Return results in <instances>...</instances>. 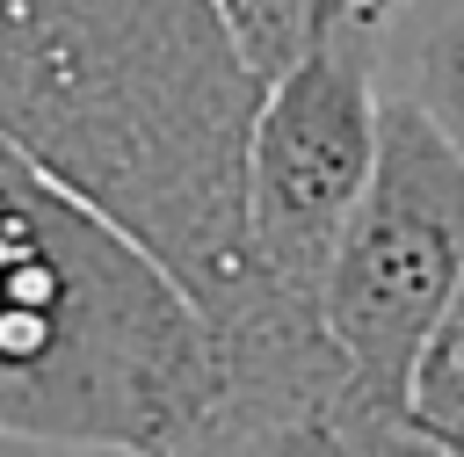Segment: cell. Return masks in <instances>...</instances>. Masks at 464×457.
<instances>
[{
    "label": "cell",
    "mask_w": 464,
    "mask_h": 457,
    "mask_svg": "<svg viewBox=\"0 0 464 457\" xmlns=\"http://www.w3.org/2000/svg\"><path fill=\"white\" fill-rule=\"evenodd\" d=\"M261 73L210 0H0V138L116 218L239 348L319 297L246 247V123Z\"/></svg>",
    "instance_id": "obj_1"
},
{
    "label": "cell",
    "mask_w": 464,
    "mask_h": 457,
    "mask_svg": "<svg viewBox=\"0 0 464 457\" xmlns=\"http://www.w3.org/2000/svg\"><path fill=\"white\" fill-rule=\"evenodd\" d=\"M0 442L218 450L196 297L87 196L0 138Z\"/></svg>",
    "instance_id": "obj_2"
},
{
    "label": "cell",
    "mask_w": 464,
    "mask_h": 457,
    "mask_svg": "<svg viewBox=\"0 0 464 457\" xmlns=\"http://www.w3.org/2000/svg\"><path fill=\"white\" fill-rule=\"evenodd\" d=\"M457 268H464V152L435 131V116L406 87L384 80L377 167L319 276V319L348 355L355 384L370 392V406L392 413L406 442H413L406 384Z\"/></svg>",
    "instance_id": "obj_3"
},
{
    "label": "cell",
    "mask_w": 464,
    "mask_h": 457,
    "mask_svg": "<svg viewBox=\"0 0 464 457\" xmlns=\"http://www.w3.org/2000/svg\"><path fill=\"white\" fill-rule=\"evenodd\" d=\"M377 109H384V36L326 29L283 73L261 80L246 123V247L283 283L319 297L334 239L377 167Z\"/></svg>",
    "instance_id": "obj_4"
},
{
    "label": "cell",
    "mask_w": 464,
    "mask_h": 457,
    "mask_svg": "<svg viewBox=\"0 0 464 457\" xmlns=\"http://www.w3.org/2000/svg\"><path fill=\"white\" fill-rule=\"evenodd\" d=\"M384 44H399V80L435 131L464 152V7H435V15H399L384 29Z\"/></svg>",
    "instance_id": "obj_5"
},
{
    "label": "cell",
    "mask_w": 464,
    "mask_h": 457,
    "mask_svg": "<svg viewBox=\"0 0 464 457\" xmlns=\"http://www.w3.org/2000/svg\"><path fill=\"white\" fill-rule=\"evenodd\" d=\"M406 421L420 450H464V268L420 341L413 384H406Z\"/></svg>",
    "instance_id": "obj_6"
},
{
    "label": "cell",
    "mask_w": 464,
    "mask_h": 457,
    "mask_svg": "<svg viewBox=\"0 0 464 457\" xmlns=\"http://www.w3.org/2000/svg\"><path fill=\"white\" fill-rule=\"evenodd\" d=\"M218 7V22H225V36L239 44V58L268 80V73H283L304 44H312V0H210Z\"/></svg>",
    "instance_id": "obj_7"
},
{
    "label": "cell",
    "mask_w": 464,
    "mask_h": 457,
    "mask_svg": "<svg viewBox=\"0 0 464 457\" xmlns=\"http://www.w3.org/2000/svg\"><path fill=\"white\" fill-rule=\"evenodd\" d=\"M399 22V0H312V36H326V29H370V36H384Z\"/></svg>",
    "instance_id": "obj_8"
},
{
    "label": "cell",
    "mask_w": 464,
    "mask_h": 457,
    "mask_svg": "<svg viewBox=\"0 0 464 457\" xmlns=\"http://www.w3.org/2000/svg\"><path fill=\"white\" fill-rule=\"evenodd\" d=\"M435 7H464V0H399V15H435Z\"/></svg>",
    "instance_id": "obj_9"
}]
</instances>
